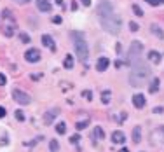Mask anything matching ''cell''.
Listing matches in <instances>:
<instances>
[{
	"instance_id": "obj_32",
	"label": "cell",
	"mask_w": 164,
	"mask_h": 152,
	"mask_svg": "<svg viewBox=\"0 0 164 152\" xmlns=\"http://www.w3.org/2000/svg\"><path fill=\"white\" fill-rule=\"evenodd\" d=\"M147 4H150V5H159V4H161V2H159V0H145Z\"/></svg>"
},
{
	"instance_id": "obj_20",
	"label": "cell",
	"mask_w": 164,
	"mask_h": 152,
	"mask_svg": "<svg viewBox=\"0 0 164 152\" xmlns=\"http://www.w3.org/2000/svg\"><path fill=\"white\" fill-rule=\"evenodd\" d=\"M63 67H65L66 70H70V68L73 67V56H72V54H68V56L65 58V61H63Z\"/></svg>"
},
{
	"instance_id": "obj_29",
	"label": "cell",
	"mask_w": 164,
	"mask_h": 152,
	"mask_svg": "<svg viewBox=\"0 0 164 152\" xmlns=\"http://www.w3.org/2000/svg\"><path fill=\"white\" fill-rule=\"evenodd\" d=\"M82 96H84L86 100H91V98H92V93H91V91H87V89H84V91H82Z\"/></svg>"
},
{
	"instance_id": "obj_26",
	"label": "cell",
	"mask_w": 164,
	"mask_h": 152,
	"mask_svg": "<svg viewBox=\"0 0 164 152\" xmlns=\"http://www.w3.org/2000/svg\"><path fill=\"white\" fill-rule=\"evenodd\" d=\"M4 33H5V37H12V35H14V30H12V26H5Z\"/></svg>"
},
{
	"instance_id": "obj_41",
	"label": "cell",
	"mask_w": 164,
	"mask_h": 152,
	"mask_svg": "<svg viewBox=\"0 0 164 152\" xmlns=\"http://www.w3.org/2000/svg\"><path fill=\"white\" fill-rule=\"evenodd\" d=\"M56 4H58V5H61V7H63V0H56Z\"/></svg>"
},
{
	"instance_id": "obj_17",
	"label": "cell",
	"mask_w": 164,
	"mask_h": 152,
	"mask_svg": "<svg viewBox=\"0 0 164 152\" xmlns=\"http://www.w3.org/2000/svg\"><path fill=\"white\" fill-rule=\"evenodd\" d=\"M110 98H112V91L110 89H105V91H101V103H110Z\"/></svg>"
},
{
	"instance_id": "obj_13",
	"label": "cell",
	"mask_w": 164,
	"mask_h": 152,
	"mask_svg": "<svg viewBox=\"0 0 164 152\" xmlns=\"http://www.w3.org/2000/svg\"><path fill=\"white\" fill-rule=\"evenodd\" d=\"M37 7H38V11H42V12H49V11L53 9L47 0H37Z\"/></svg>"
},
{
	"instance_id": "obj_21",
	"label": "cell",
	"mask_w": 164,
	"mask_h": 152,
	"mask_svg": "<svg viewBox=\"0 0 164 152\" xmlns=\"http://www.w3.org/2000/svg\"><path fill=\"white\" fill-rule=\"evenodd\" d=\"M56 133H58V135H65V133H66V124H65L63 121L56 124Z\"/></svg>"
},
{
	"instance_id": "obj_27",
	"label": "cell",
	"mask_w": 164,
	"mask_h": 152,
	"mask_svg": "<svg viewBox=\"0 0 164 152\" xmlns=\"http://www.w3.org/2000/svg\"><path fill=\"white\" fill-rule=\"evenodd\" d=\"M129 30H131V32H138V30H140V26H138L134 21H131V23H129Z\"/></svg>"
},
{
	"instance_id": "obj_2",
	"label": "cell",
	"mask_w": 164,
	"mask_h": 152,
	"mask_svg": "<svg viewBox=\"0 0 164 152\" xmlns=\"http://www.w3.org/2000/svg\"><path fill=\"white\" fill-rule=\"evenodd\" d=\"M70 35H72V40H73L72 44H73V47H75V53H77L79 59L82 63H86V59L89 56V47H87V42H86L84 33L82 32H72Z\"/></svg>"
},
{
	"instance_id": "obj_14",
	"label": "cell",
	"mask_w": 164,
	"mask_h": 152,
	"mask_svg": "<svg viewBox=\"0 0 164 152\" xmlns=\"http://www.w3.org/2000/svg\"><path fill=\"white\" fill-rule=\"evenodd\" d=\"M161 59H163V56H161L157 51H150V53H148V61H150V63L159 65V63H161Z\"/></svg>"
},
{
	"instance_id": "obj_34",
	"label": "cell",
	"mask_w": 164,
	"mask_h": 152,
	"mask_svg": "<svg viewBox=\"0 0 164 152\" xmlns=\"http://www.w3.org/2000/svg\"><path fill=\"white\" fill-rule=\"evenodd\" d=\"M5 82H7V79H5V75H4V74H0V86H4Z\"/></svg>"
},
{
	"instance_id": "obj_35",
	"label": "cell",
	"mask_w": 164,
	"mask_h": 152,
	"mask_svg": "<svg viewBox=\"0 0 164 152\" xmlns=\"http://www.w3.org/2000/svg\"><path fill=\"white\" fill-rule=\"evenodd\" d=\"M154 112H155V114H163L164 109H163V107H155V109H154Z\"/></svg>"
},
{
	"instance_id": "obj_39",
	"label": "cell",
	"mask_w": 164,
	"mask_h": 152,
	"mask_svg": "<svg viewBox=\"0 0 164 152\" xmlns=\"http://www.w3.org/2000/svg\"><path fill=\"white\" fill-rule=\"evenodd\" d=\"M82 4H84L86 7H89V5H91V0H82Z\"/></svg>"
},
{
	"instance_id": "obj_5",
	"label": "cell",
	"mask_w": 164,
	"mask_h": 152,
	"mask_svg": "<svg viewBox=\"0 0 164 152\" xmlns=\"http://www.w3.org/2000/svg\"><path fill=\"white\" fill-rule=\"evenodd\" d=\"M143 53V44L140 40H133L131 46H129V51H128V56L129 59H134V58H140Z\"/></svg>"
},
{
	"instance_id": "obj_28",
	"label": "cell",
	"mask_w": 164,
	"mask_h": 152,
	"mask_svg": "<svg viewBox=\"0 0 164 152\" xmlns=\"http://www.w3.org/2000/svg\"><path fill=\"white\" fill-rule=\"evenodd\" d=\"M155 133L161 135V138H159V140H161V142H164V126H159V130H157Z\"/></svg>"
},
{
	"instance_id": "obj_9",
	"label": "cell",
	"mask_w": 164,
	"mask_h": 152,
	"mask_svg": "<svg viewBox=\"0 0 164 152\" xmlns=\"http://www.w3.org/2000/svg\"><path fill=\"white\" fill-rule=\"evenodd\" d=\"M42 44H44L49 51H53V53L56 51V44H54V40H53L51 35H42Z\"/></svg>"
},
{
	"instance_id": "obj_18",
	"label": "cell",
	"mask_w": 164,
	"mask_h": 152,
	"mask_svg": "<svg viewBox=\"0 0 164 152\" xmlns=\"http://www.w3.org/2000/svg\"><path fill=\"white\" fill-rule=\"evenodd\" d=\"M94 138H96V140H103V138H105V131H103L101 126H96V128H94Z\"/></svg>"
},
{
	"instance_id": "obj_15",
	"label": "cell",
	"mask_w": 164,
	"mask_h": 152,
	"mask_svg": "<svg viewBox=\"0 0 164 152\" xmlns=\"http://www.w3.org/2000/svg\"><path fill=\"white\" fill-rule=\"evenodd\" d=\"M133 142L134 143H140L142 142V128L140 126H134L133 128Z\"/></svg>"
},
{
	"instance_id": "obj_8",
	"label": "cell",
	"mask_w": 164,
	"mask_h": 152,
	"mask_svg": "<svg viewBox=\"0 0 164 152\" xmlns=\"http://www.w3.org/2000/svg\"><path fill=\"white\" fill-rule=\"evenodd\" d=\"M108 65H110V59L107 56H101L96 61V70H98V72H105V70L108 68Z\"/></svg>"
},
{
	"instance_id": "obj_11",
	"label": "cell",
	"mask_w": 164,
	"mask_h": 152,
	"mask_svg": "<svg viewBox=\"0 0 164 152\" xmlns=\"http://www.w3.org/2000/svg\"><path fill=\"white\" fill-rule=\"evenodd\" d=\"M112 142H113V143H124V142H126V135L122 133L121 130H117V131L112 133Z\"/></svg>"
},
{
	"instance_id": "obj_33",
	"label": "cell",
	"mask_w": 164,
	"mask_h": 152,
	"mask_svg": "<svg viewBox=\"0 0 164 152\" xmlns=\"http://www.w3.org/2000/svg\"><path fill=\"white\" fill-rule=\"evenodd\" d=\"M61 21H63V19H61V16H54V18H53V23H56V25H59Z\"/></svg>"
},
{
	"instance_id": "obj_3",
	"label": "cell",
	"mask_w": 164,
	"mask_h": 152,
	"mask_svg": "<svg viewBox=\"0 0 164 152\" xmlns=\"http://www.w3.org/2000/svg\"><path fill=\"white\" fill-rule=\"evenodd\" d=\"M103 30H107L110 35H117L121 32V26H122V19L119 14H112L110 18H105V19H100Z\"/></svg>"
},
{
	"instance_id": "obj_6",
	"label": "cell",
	"mask_w": 164,
	"mask_h": 152,
	"mask_svg": "<svg viewBox=\"0 0 164 152\" xmlns=\"http://www.w3.org/2000/svg\"><path fill=\"white\" fill-rule=\"evenodd\" d=\"M12 98L18 101L19 105H30L32 103V96L28 95V93H25V91H21V89H12Z\"/></svg>"
},
{
	"instance_id": "obj_30",
	"label": "cell",
	"mask_w": 164,
	"mask_h": 152,
	"mask_svg": "<svg viewBox=\"0 0 164 152\" xmlns=\"http://www.w3.org/2000/svg\"><path fill=\"white\" fill-rule=\"evenodd\" d=\"M79 140H80V136H79V135H77V133L70 136V142H72V143H79Z\"/></svg>"
},
{
	"instance_id": "obj_1",
	"label": "cell",
	"mask_w": 164,
	"mask_h": 152,
	"mask_svg": "<svg viewBox=\"0 0 164 152\" xmlns=\"http://www.w3.org/2000/svg\"><path fill=\"white\" fill-rule=\"evenodd\" d=\"M129 65H131V74H129V84L134 86V88H140V86H145L147 79L150 77L152 70L147 67L145 63L142 61V58H134V59H129Z\"/></svg>"
},
{
	"instance_id": "obj_7",
	"label": "cell",
	"mask_w": 164,
	"mask_h": 152,
	"mask_svg": "<svg viewBox=\"0 0 164 152\" xmlns=\"http://www.w3.org/2000/svg\"><path fill=\"white\" fill-rule=\"evenodd\" d=\"M25 59L28 61V63H37L38 59H40V51L38 49H28L26 53H25Z\"/></svg>"
},
{
	"instance_id": "obj_44",
	"label": "cell",
	"mask_w": 164,
	"mask_h": 152,
	"mask_svg": "<svg viewBox=\"0 0 164 152\" xmlns=\"http://www.w3.org/2000/svg\"><path fill=\"white\" fill-rule=\"evenodd\" d=\"M159 2H161V4H163V2H164V0H159Z\"/></svg>"
},
{
	"instance_id": "obj_40",
	"label": "cell",
	"mask_w": 164,
	"mask_h": 152,
	"mask_svg": "<svg viewBox=\"0 0 164 152\" xmlns=\"http://www.w3.org/2000/svg\"><path fill=\"white\" fill-rule=\"evenodd\" d=\"M122 67V61H115V68H121Z\"/></svg>"
},
{
	"instance_id": "obj_31",
	"label": "cell",
	"mask_w": 164,
	"mask_h": 152,
	"mask_svg": "<svg viewBox=\"0 0 164 152\" xmlns=\"http://www.w3.org/2000/svg\"><path fill=\"white\" fill-rule=\"evenodd\" d=\"M16 119H18V121H25V114H23L21 110H16Z\"/></svg>"
},
{
	"instance_id": "obj_37",
	"label": "cell",
	"mask_w": 164,
	"mask_h": 152,
	"mask_svg": "<svg viewBox=\"0 0 164 152\" xmlns=\"http://www.w3.org/2000/svg\"><path fill=\"white\" fill-rule=\"evenodd\" d=\"M72 9H73V11H77V9H79V4H77L75 0H73V4H72Z\"/></svg>"
},
{
	"instance_id": "obj_10",
	"label": "cell",
	"mask_w": 164,
	"mask_h": 152,
	"mask_svg": "<svg viewBox=\"0 0 164 152\" xmlns=\"http://www.w3.org/2000/svg\"><path fill=\"white\" fill-rule=\"evenodd\" d=\"M133 105H134L136 109H143V107H145V96L136 93V95L133 96Z\"/></svg>"
},
{
	"instance_id": "obj_23",
	"label": "cell",
	"mask_w": 164,
	"mask_h": 152,
	"mask_svg": "<svg viewBox=\"0 0 164 152\" xmlns=\"http://www.w3.org/2000/svg\"><path fill=\"white\" fill-rule=\"evenodd\" d=\"M19 40H21L23 44H30V42H32V40H30V37H28L25 32H19Z\"/></svg>"
},
{
	"instance_id": "obj_19",
	"label": "cell",
	"mask_w": 164,
	"mask_h": 152,
	"mask_svg": "<svg viewBox=\"0 0 164 152\" xmlns=\"http://www.w3.org/2000/svg\"><path fill=\"white\" fill-rule=\"evenodd\" d=\"M150 30H152V33H154L155 37L164 38V32L161 30V28H159V26H157V25H152V26H150Z\"/></svg>"
},
{
	"instance_id": "obj_43",
	"label": "cell",
	"mask_w": 164,
	"mask_h": 152,
	"mask_svg": "<svg viewBox=\"0 0 164 152\" xmlns=\"http://www.w3.org/2000/svg\"><path fill=\"white\" fill-rule=\"evenodd\" d=\"M119 152H129V151H128V149H126V147H122V149H121V151H119Z\"/></svg>"
},
{
	"instance_id": "obj_42",
	"label": "cell",
	"mask_w": 164,
	"mask_h": 152,
	"mask_svg": "<svg viewBox=\"0 0 164 152\" xmlns=\"http://www.w3.org/2000/svg\"><path fill=\"white\" fill-rule=\"evenodd\" d=\"M19 4H28V2H30V0H18Z\"/></svg>"
},
{
	"instance_id": "obj_36",
	"label": "cell",
	"mask_w": 164,
	"mask_h": 152,
	"mask_svg": "<svg viewBox=\"0 0 164 152\" xmlns=\"http://www.w3.org/2000/svg\"><path fill=\"white\" fill-rule=\"evenodd\" d=\"M5 114H7V112H5V109H4V107H0V119H2V117H5Z\"/></svg>"
},
{
	"instance_id": "obj_25",
	"label": "cell",
	"mask_w": 164,
	"mask_h": 152,
	"mask_svg": "<svg viewBox=\"0 0 164 152\" xmlns=\"http://www.w3.org/2000/svg\"><path fill=\"white\" fill-rule=\"evenodd\" d=\"M49 147H51V151L53 152H58V149H59V145H58L56 140H51V142H49Z\"/></svg>"
},
{
	"instance_id": "obj_12",
	"label": "cell",
	"mask_w": 164,
	"mask_h": 152,
	"mask_svg": "<svg viewBox=\"0 0 164 152\" xmlns=\"http://www.w3.org/2000/svg\"><path fill=\"white\" fill-rule=\"evenodd\" d=\"M58 114H59V110H58V109H53V110H49L47 114L44 115V122H46V124H51V122L54 121L56 117H58Z\"/></svg>"
},
{
	"instance_id": "obj_22",
	"label": "cell",
	"mask_w": 164,
	"mask_h": 152,
	"mask_svg": "<svg viewBox=\"0 0 164 152\" xmlns=\"http://www.w3.org/2000/svg\"><path fill=\"white\" fill-rule=\"evenodd\" d=\"M89 126V121H79L77 124H75V128H77V131H82V130H86Z\"/></svg>"
},
{
	"instance_id": "obj_4",
	"label": "cell",
	"mask_w": 164,
	"mask_h": 152,
	"mask_svg": "<svg viewBox=\"0 0 164 152\" xmlns=\"http://www.w3.org/2000/svg\"><path fill=\"white\" fill-rule=\"evenodd\" d=\"M96 14H98V19H105L110 18L112 14H115L112 2L110 0H100V4L96 5Z\"/></svg>"
},
{
	"instance_id": "obj_16",
	"label": "cell",
	"mask_w": 164,
	"mask_h": 152,
	"mask_svg": "<svg viewBox=\"0 0 164 152\" xmlns=\"http://www.w3.org/2000/svg\"><path fill=\"white\" fill-rule=\"evenodd\" d=\"M159 88H161V80H159V79H154V80L150 82V86H148V91H150V93H157Z\"/></svg>"
},
{
	"instance_id": "obj_24",
	"label": "cell",
	"mask_w": 164,
	"mask_h": 152,
	"mask_svg": "<svg viewBox=\"0 0 164 152\" xmlns=\"http://www.w3.org/2000/svg\"><path fill=\"white\" fill-rule=\"evenodd\" d=\"M131 7H133V11H134V14H136L138 18H142V16H143V11L140 9V5H136V4H133Z\"/></svg>"
},
{
	"instance_id": "obj_38",
	"label": "cell",
	"mask_w": 164,
	"mask_h": 152,
	"mask_svg": "<svg viewBox=\"0 0 164 152\" xmlns=\"http://www.w3.org/2000/svg\"><path fill=\"white\" fill-rule=\"evenodd\" d=\"M70 88H72V86H70L68 82H63V89H70Z\"/></svg>"
}]
</instances>
